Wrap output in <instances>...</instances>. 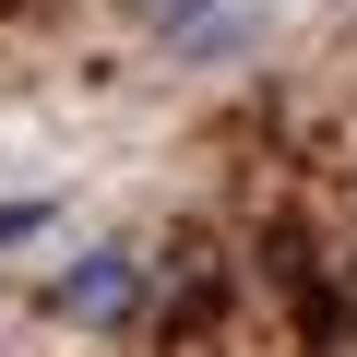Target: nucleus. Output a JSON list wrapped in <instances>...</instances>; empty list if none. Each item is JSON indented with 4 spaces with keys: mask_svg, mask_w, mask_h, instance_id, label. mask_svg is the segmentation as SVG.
Instances as JSON below:
<instances>
[{
    "mask_svg": "<svg viewBox=\"0 0 357 357\" xmlns=\"http://www.w3.org/2000/svg\"><path fill=\"white\" fill-rule=\"evenodd\" d=\"M60 227V203H0V250H24V238H48Z\"/></svg>",
    "mask_w": 357,
    "mask_h": 357,
    "instance_id": "3",
    "label": "nucleus"
},
{
    "mask_svg": "<svg viewBox=\"0 0 357 357\" xmlns=\"http://www.w3.org/2000/svg\"><path fill=\"white\" fill-rule=\"evenodd\" d=\"M131 24L178 72H250L274 48V0H131Z\"/></svg>",
    "mask_w": 357,
    "mask_h": 357,
    "instance_id": "2",
    "label": "nucleus"
},
{
    "mask_svg": "<svg viewBox=\"0 0 357 357\" xmlns=\"http://www.w3.org/2000/svg\"><path fill=\"white\" fill-rule=\"evenodd\" d=\"M155 286H167V262L143 250V238H84V250H60L48 262V321H72V333H131L143 310H155Z\"/></svg>",
    "mask_w": 357,
    "mask_h": 357,
    "instance_id": "1",
    "label": "nucleus"
}]
</instances>
